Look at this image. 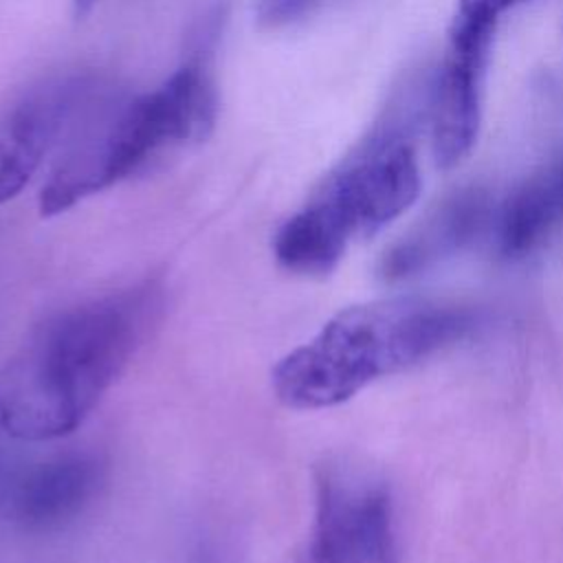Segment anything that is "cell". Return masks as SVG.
Returning a JSON list of instances; mask_svg holds the SVG:
<instances>
[{"label":"cell","instance_id":"cell-1","mask_svg":"<svg viewBox=\"0 0 563 563\" xmlns=\"http://www.w3.org/2000/svg\"><path fill=\"white\" fill-rule=\"evenodd\" d=\"M163 314V288L141 282L37 321L0 367V427L15 440L70 435L132 363Z\"/></svg>","mask_w":563,"mask_h":563},{"label":"cell","instance_id":"cell-2","mask_svg":"<svg viewBox=\"0 0 563 563\" xmlns=\"http://www.w3.org/2000/svg\"><path fill=\"white\" fill-rule=\"evenodd\" d=\"M479 323L473 306L391 297L343 308L271 372L275 398L297 411L336 407L378 378L405 372Z\"/></svg>","mask_w":563,"mask_h":563},{"label":"cell","instance_id":"cell-3","mask_svg":"<svg viewBox=\"0 0 563 563\" xmlns=\"http://www.w3.org/2000/svg\"><path fill=\"white\" fill-rule=\"evenodd\" d=\"M420 84L400 90L361 145L336 165L314 196L273 235L279 268L299 277H325L347 246L372 238L420 194L413 125L420 119Z\"/></svg>","mask_w":563,"mask_h":563},{"label":"cell","instance_id":"cell-4","mask_svg":"<svg viewBox=\"0 0 563 563\" xmlns=\"http://www.w3.org/2000/svg\"><path fill=\"white\" fill-rule=\"evenodd\" d=\"M209 53L200 46L158 88L123 103L110 121L75 141L40 191V213H64L143 172L165 152L205 141L218 114Z\"/></svg>","mask_w":563,"mask_h":563},{"label":"cell","instance_id":"cell-5","mask_svg":"<svg viewBox=\"0 0 563 563\" xmlns=\"http://www.w3.org/2000/svg\"><path fill=\"white\" fill-rule=\"evenodd\" d=\"M312 490L310 528L284 563H398L391 490L372 466L328 457Z\"/></svg>","mask_w":563,"mask_h":563},{"label":"cell","instance_id":"cell-6","mask_svg":"<svg viewBox=\"0 0 563 563\" xmlns=\"http://www.w3.org/2000/svg\"><path fill=\"white\" fill-rule=\"evenodd\" d=\"M501 13L493 0H460L455 7L429 103L431 147L442 169L462 163L477 143L484 77Z\"/></svg>","mask_w":563,"mask_h":563},{"label":"cell","instance_id":"cell-7","mask_svg":"<svg viewBox=\"0 0 563 563\" xmlns=\"http://www.w3.org/2000/svg\"><path fill=\"white\" fill-rule=\"evenodd\" d=\"M81 79L51 81L0 114V205L13 200L37 174L46 154L86 103Z\"/></svg>","mask_w":563,"mask_h":563},{"label":"cell","instance_id":"cell-8","mask_svg":"<svg viewBox=\"0 0 563 563\" xmlns=\"http://www.w3.org/2000/svg\"><path fill=\"white\" fill-rule=\"evenodd\" d=\"M490 216L493 202L484 187L468 185L453 191L383 253L378 275L385 282H405L433 268L468 246L486 229Z\"/></svg>","mask_w":563,"mask_h":563},{"label":"cell","instance_id":"cell-9","mask_svg":"<svg viewBox=\"0 0 563 563\" xmlns=\"http://www.w3.org/2000/svg\"><path fill=\"white\" fill-rule=\"evenodd\" d=\"M99 484L101 466L92 455H55L18 479L9 501L11 517L29 532L59 530L86 510Z\"/></svg>","mask_w":563,"mask_h":563},{"label":"cell","instance_id":"cell-10","mask_svg":"<svg viewBox=\"0 0 563 563\" xmlns=\"http://www.w3.org/2000/svg\"><path fill=\"white\" fill-rule=\"evenodd\" d=\"M561 227L563 147L506 198L497 216V244L506 257H523Z\"/></svg>","mask_w":563,"mask_h":563},{"label":"cell","instance_id":"cell-11","mask_svg":"<svg viewBox=\"0 0 563 563\" xmlns=\"http://www.w3.org/2000/svg\"><path fill=\"white\" fill-rule=\"evenodd\" d=\"M323 0H260V20L268 26L288 24L310 13Z\"/></svg>","mask_w":563,"mask_h":563},{"label":"cell","instance_id":"cell-12","mask_svg":"<svg viewBox=\"0 0 563 563\" xmlns=\"http://www.w3.org/2000/svg\"><path fill=\"white\" fill-rule=\"evenodd\" d=\"M95 2H97V0H73V13H75V18L79 20V18L88 15L90 9L95 7Z\"/></svg>","mask_w":563,"mask_h":563},{"label":"cell","instance_id":"cell-13","mask_svg":"<svg viewBox=\"0 0 563 563\" xmlns=\"http://www.w3.org/2000/svg\"><path fill=\"white\" fill-rule=\"evenodd\" d=\"M501 11H508V9H512V7H517V4H521V2H526V0H493Z\"/></svg>","mask_w":563,"mask_h":563}]
</instances>
